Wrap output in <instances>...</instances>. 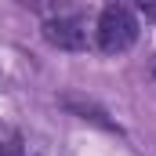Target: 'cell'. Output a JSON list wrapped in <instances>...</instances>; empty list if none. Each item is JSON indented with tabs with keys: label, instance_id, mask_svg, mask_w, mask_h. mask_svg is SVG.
<instances>
[{
	"label": "cell",
	"instance_id": "obj_1",
	"mask_svg": "<svg viewBox=\"0 0 156 156\" xmlns=\"http://www.w3.org/2000/svg\"><path fill=\"white\" fill-rule=\"evenodd\" d=\"M138 15L127 7V4H105L98 11V22H94V40H98V51L102 55H127L134 44H138Z\"/></svg>",
	"mask_w": 156,
	"mask_h": 156
},
{
	"label": "cell",
	"instance_id": "obj_2",
	"mask_svg": "<svg viewBox=\"0 0 156 156\" xmlns=\"http://www.w3.org/2000/svg\"><path fill=\"white\" fill-rule=\"evenodd\" d=\"M40 33H44V40L51 47H58V51H87V26H83V18H76V15H62L58 11V15L44 18Z\"/></svg>",
	"mask_w": 156,
	"mask_h": 156
},
{
	"label": "cell",
	"instance_id": "obj_3",
	"mask_svg": "<svg viewBox=\"0 0 156 156\" xmlns=\"http://www.w3.org/2000/svg\"><path fill=\"white\" fill-rule=\"evenodd\" d=\"M58 105H62V109H69V113H73V116H80V120H91V123H98V127L116 131V134H120V127L109 120V113H105L102 105H94L91 98H80V94H62V98H58Z\"/></svg>",
	"mask_w": 156,
	"mask_h": 156
},
{
	"label": "cell",
	"instance_id": "obj_4",
	"mask_svg": "<svg viewBox=\"0 0 156 156\" xmlns=\"http://www.w3.org/2000/svg\"><path fill=\"white\" fill-rule=\"evenodd\" d=\"M0 156H22V134L18 131H0Z\"/></svg>",
	"mask_w": 156,
	"mask_h": 156
},
{
	"label": "cell",
	"instance_id": "obj_5",
	"mask_svg": "<svg viewBox=\"0 0 156 156\" xmlns=\"http://www.w3.org/2000/svg\"><path fill=\"white\" fill-rule=\"evenodd\" d=\"M138 15H145V22H156V0H134Z\"/></svg>",
	"mask_w": 156,
	"mask_h": 156
}]
</instances>
